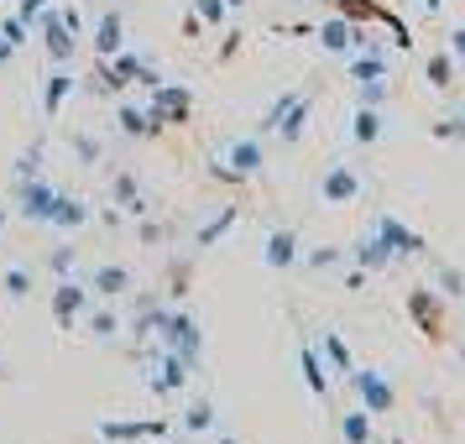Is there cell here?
<instances>
[{
	"instance_id": "1",
	"label": "cell",
	"mask_w": 465,
	"mask_h": 444,
	"mask_svg": "<svg viewBox=\"0 0 465 444\" xmlns=\"http://www.w3.org/2000/svg\"><path fill=\"white\" fill-rule=\"evenodd\" d=\"M262 168H267V147H262V136H235V142L220 147L210 178H220V183H246V178H256Z\"/></svg>"
},
{
	"instance_id": "2",
	"label": "cell",
	"mask_w": 465,
	"mask_h": 444,
	"mask_svg": "<svg viewBox=\"0 0 465 444\" xmlns=\"http://www.w3.org/2000/svg\"><path fill=\"white\" fill-rule=\"evenodd\" d=\"M58 183H53V178H43V173H37V178H16V183H11V204H16V214H22V220H32V225H47V220H53V210H58Z\"/></svg>"
},
{
	"instance_id": "3",
	"label": "cell",
	"mask_w": 465,
	"mask_h": 444,
	"mask_svg": "<svg viewBox=\"0 0 465 444\" xmlns=\"http://www.w3.org/2000/svg\"><path fill=\"white\" fill-rule=\"evenodd\" d=\"M157 340H163V350H178V356H189V360L204 356V330H199V319H193L189 309H178V303H168V314L157 324Z\"/></svg>"
},
{
	"instance_id": "4",
	"label": "cell",
	"mask_w": 465,
	"mask_h": 444,
	"mask_svg": "<svg viewBox=\"0 0 465 444\" xmlns=\"http://www.w3.org/2000/svg\"><path fill=\"white\" fill-rule=\"evenodd\" d=\"M345 387L361 398V408H366V413H392V408H398V387L381 377V366H351Z\"/></svg>"
},
{
	"instance_id": "5",
	"label": "cell",
	"mask_w": 465,
	"mask_h": 444,
	"mask_svg": "<svg viewBox=\"0 0 465 444\" xmlns=\"http://www.w3.org/2000/svg\"><path fill=\"white\" fill-rule=\"evenodd\" d=\"M147 110H152V121H157V126H189L193 94H189L183 84H168V79H157V84H152Z\"/></svg>"
},
{
	"instance_id": "6",
	"label": "cell",
	"mask_w": 465,
	"mask_h": 444,
	"mask_svg": "<svg viewBox=\"0 0 465 444\" xmlns=\"http://www.w3.org/2000/svg\"><path fill=\"white\" fill-rule=\"evenodd\" d=\"M32 26H37V37H43V47H47V64H68V58H74L79 37L64 26V16H58V5H53V0L37 11V22H32Z\"/></svg>"
},
{
	"instance_id": "7",
	"label": "cell",
	"mask_w": 465,
	"mask_h": 444,
	"mask_svg": "<svg viewBox=\"0 0 465 444\" xmlns=\"http://www.w3.org/2000/svg\"><path fill=\"white\" fill-rule=\"evenodd\" d=\"M361 199V173L351 163H330L324 178H319V204H330V210H345V204H356Z\"/></svg>"
},
{
	"instance_id": "8",
	"label": "cell",
	"mask_w": 465,
	"mask_h": 444,
	"mask_svg": "<svg viewBox=\"0 0 465 444\" xmlns=\"http://www.w3.org/2000/svg\"><path fill=\"white\" fill-rule=\"evenodd\" d=\"M89 303H94V293H89L84 277H58V282H53V314H58V324L74 330V324L84 319Z\"/></svg>"
},
{
	"instance_id": "9",
	"label": "cell",
	"mask_w": 465,
	"mask_h": 444,
	"mask_svg": "<svg viewBox=\"0 0 465 444\" xmlns=\"http://www.w3.org/2000/svg\"><path fill=\"white\" fill-rule=\"evenodd\" d=\"M193 366H199V360L178 356V350H163V356H157V371L147 377V387L157 392V398H173V392H183V387H189Z\"/></svg>"
},
{
	"instance_id": "10",
	"label": "cell",
	"mask_w": 465,
	"mask_h": 444,
	"mask_svg": "<svg viewBox=\"0 0 465 444\" xmlns=\"http://www.w3.org/2000/svg\"><path fill=\"white\" fill-rule=\"evenodd\" d=\"M371 235H377L381 246L392 252V261H398V256H423V252H429V241H423V235L413 231V225H402L398 214H381L377 231H371Z\"/></svg>"
},
{
	"instance_id": "11",
	"label": "cell",
	"mask_w": 465,
	"mask_h": 444,
	"mask_svg": "<svg viewBox=\"0 0 465 444\" xmlns=\"http://www.w3.org/2000/svg\"><path fill=\"white\" fill-rule=\"evenodd\" d=\"M298 256H303V241H298V231H288V225H277V231L262 241V261H267L272 272H293Z\"/></svg>"
},
{
	"instance_id": "12",
	"label": "cell",
	"mask_w": 465,
	"mask_h": 444,
	"mask_svg": "<svg viewBox=\"0 0 465 444\" xmlns=\"http://www.w3.org/2000/svg\"><path fill=\"white\" fill-rule=\"evenodd\" d=\"M168 434V423L157 419H105L100 423V439L110 444H142V439H163Z\"/></svg>"
},
{
	"instance_id": "13",
	"label": "cell",
	"mask_w": 465,
	"mask_h": 444,
	"mask_svg": "<svg viewBox=\"0 0 465 444\" xmlns=\"http://www.w3.org/2000/svg\"><path fill=\"white\" fill-rule=\"evenodd\" d=\"M84 282H89V293L94 298H121V293L136 288V282H131V267H121V261H100Z\"/></svg>"
},
{
	"instance_id": "14",
	"label": "cell",
	"mask_w": 465,
	"mask_h": 444,
	"mask_svg": "<svg viewBox=\"0 0 465 444\" xmlns=\"http://www.w3.org/2000/svg\"><path fill=\"white\" fill-rule=\"evenodd\" d=\"M126 47V16L110 5V11H100V22H94V58H115Z\"/></svg>"
},
{
	"instance_id": "15",
	"label": "cell",
	"mask_w": 465,
	"mask_h": 444,
	"mask_svg": "<svg viewBox=\"0 0 465 444\" xmlns=\"http://www.w3.org/2000/svg\"><path fill=\"white\" fill-rule=\"evenodd\" d=\"M110 68H115V79H121V84H142V89H152L157 84V79H163V74H157V68L147 64V58H136V53H131V47H121V53H115V58H105Z\"/></svg>"
},
{
	"instance_id": "16",
	"label": "cell",
	"mask_w": 465,
	"mask_h": 444,
	"mask_svg": "<svg viewBox=\"0 0 465 444\" xmlns=\"http://www.w3.org/2000/svg\"><path fill=\"white\" fill-rule=\"evenodd\" d=\"M74 84H79V79L68 74V64H53V74H47V84H43V115H47V121H58V115H64Z\"/></svg>"
},
{
	"instance_id": "17",
	"label": "cell",
	"mask_w": 465,
	"mask_h": 444,
	"mask_svg": "<svg viewBox=\"0 0 465 444\" xmlns=\"http://www.w3.org/2000/svg\"><path fill=\"white\" fill-rule=\"evenodd\" d=\"M408 314H413V324H419L429 340H440L444 335V319H440V298L429 293V288H413L408 293Z\"/></svg>"
},
{
	"instance_id": "18",
	"label": "cell",
	"mask_w": 465,
	"mask_h": 444,
	"mask_svg": "<svg viewBox=\"0 0 465 444\" xmlns=\"http://www.w3.org/2000/svg\"><path fill=\"white\" fill-rule=\"evenodd\" d=\"M345 261L361 267V272H387V267H392V252L381 246L377 235H361L356 246H345Z\"/></svg>"
},
{
	"instance_id": "19",
	"label": "cell",
	"mask_w": 465,
	"mask_h": 444,
	"mask_svg": "<svg viewBox=\"0 0 465 444\" xmlns=\"http://www.w3.org/2000/svg\"><path fill=\"white\" fill-rule=\"evenodd\" d=\"M89 220H94V210H89L79 193H58V210H53V231H64V235H74V231H84Z\"/></svg>"
},
{
	"instance_id": "20",
	"label": "cell",
	"mask_w": 465,
	"mask_h": 444,
	"mask_svg": "<svg viewBox=\"0 0 465 444\" xmlns=\"http://www.w3.org/2000/svg\"><path fill=\"white\" fill-rule=\"evenodd\" d=\"M356 22H345V16H330V22H319L314 26V37L324 53H356Z\"/></svg>"
},
{
	"instance_id": "21",
	"label": "cell",
	"mask_w": 465,
	"mask_h": 444,
	"mask_svg": "<svg viewBox=\"0 0 465 444\" xmlns=\"http://www.w3.org/2000/svg\"><path fill=\"white\" fill-rule=\"evenodd\" d=\"M381 131H387V110L356 105V115H351V142H356V147H377Z\"/></svg>"
},
{
	"instance_id": "22",
	"label": "cell",
	"mask_w": 465,
	"mask_h": 444,
	"mask_svg": "<svg viewBox=\"0 0 465 444\" xmlns=\"http://www.w3.org/2000/svg\"><path fill=\"white\" fill-rule=\"evenodd\" d=\"M115 131H121V136H157V121H152V110L147 105H136V100H121V105H115Z\"/></svg>"
},
{
	"instance_id": "23",
	"label": "cell",
	"mask_w": 465,
	"mask_h": 444,
	"mask_svg": "<svg viewBox=\"0 0 465 444\" xmlns=\"http://www.w3.org/2000/svg\"><path fill=\"white\" fill-rule=\"evenodd\" d=\"M298 366H303L309 392H314V398H330V371H324V360H319V345H314V340H298Z\"/></svg>"
},
{
	"instance_id": "24",
	"label": "cell",
	"mask_w": 465,
	"mask_h": 444,
	"mask_svg": "<svg viewBox=\"0 0 465 444\" xmlns=\"http://www.w3.org/2000/svg\"><path fill=\"white\" fill-rule=\"evenodd\" d=\"M309 115H314V100H309V94H298L293 105H288V115L277 121L272 136H282L288 147H298V142H303V131H309Z\"/></svg>"
},
{
	"instance_id": "25",
	"label": "cell",
	"mask_w": 465,
	"mask_h": 444,
	"mask_svg": "<svg viewBox=\"0 0 465 444\" xmlns=\"http://www.w3.org/2000/svg\"><path fill=\"white\" fill-rule=\"evenodd\" d=\"M115 210L126 214V220H142L147 214V193H142V183L131 173H115Z\"/></svg>"
},
{
	"instance_id": "26",
	"label": "cell",
	"mask_w": 465,
	"mask_h": 444,
	"mask_svg": "<svg viewBox=\"0 0 465 444\" xmlns=\"http://www.w3.org/2000/svg\"><path fill=\"white\" fill-rule=\"evenodd\" d=\"M345 79L351 84H361V79H392L387 53H356V58H345Z\"/></svg>"
},
{
	"instance_id": "27",
	"label": "cell",
	"mask_w": 465,
	"mask_h": 444,
	"mask_svg": "<svg viewBox=\"0 0 465 444\" xmlns=\"http://www.w3.org/2000/svg\"><path fill=\"white\" fill-rule=\"evenodd\" d=\"M319 360H324V371H335L340 381L351 377V366H356V356H351V345H345L340 335H324V340H319Z\"/></svg>"
},
{
	"instance_id": "28",
	"label": "cell",
	"mask_w": 465,
	"mask_h": 444,
	"mask_svg": "<svg viewBox=\"0 0 465 444\" xmlns=\"http://www.w3.org/2000/svg\"><path fill=\"white\" fill-rule=\"evenodd\" d=\"M235 220H241V204H225V210L214 214L210 225H199V235H193V246H199V252H210L214 241H225V235L235 231Z\"/></svg>"
},
{
	"instance_id": "29",
	"label": "cell",
	"mask_w": 465,
	"mask_h": 444,
	"mask_svg": "<svg viewBox=\"0 0 465 444\" xmlns=\"http://www.w3.org/2000/svg\"><path fill=\"white\" fill-rule=\"evenodd\" d=\"M423 79L434 89H450L455 79H460V68H455V58L450 53H429V64H423Z\"/></svg>"
},
{
	"instance_id": "30",
	"label": "cell",
	"mask_w": 465,
	"mask_h": 444,
	"mask_svg": "<svg viewBox=\"0 0 465 444\" xmlns=\"http://www.w3.org/2000/svg\"><path fill=\"white\" fill-rule=\"evenodd\" d=\"M340 439L345 444H371V413H366V408L345 413V419H340Z\"/></svg>"
},
{
	"instance_id": "31",
	"label": "cell",
	"mask_w": 465,
	"mask_h": 444,
	"mask_svg": "<svg viewBox=\"0 0 465 444\" xmlns=\"http://www.w3.org/2000/svg\"><path fill=\"white\" fill-rule=\"evenodd\" d=\"M84 330L94 340H115V335H121V319L110 314V309H94V303H89V309H84Z\"/></svg>"
},
{
	"instance_id": "32",
	"label": "cell",
	"mask_w": 465,
	"mask_h": 444,
	"mask_svg": "<svg viewBox=\"0 0 465 444\" xmlns=\"http://www.w3.org/2000/svg\"><path fill=\"white\" fill-rule=\"evenodd\" d=\"M214 429V402H189V408H183V434H210Z\"/></svg>"
},
{
	"instance_id": "33",
	"label": "cell",
	"mask_w": 465,
	"mask_h": 444,
	"mask_svg": "<svg viewBox=\"0 0 465 444\" xmlns=\"http://www.w3.org/2000/svg\"><path fill=\"white\" fill-rule=\"evenodd\" d=\"M293 100H298V89H282V94H277L272 105L262 110V121H256V131H262V136H272V131H277V121L288 115V105H293Z\"/></svg>"
},
{
	"instance_id": "34",
	"label": "cell",
	"mask_w": 465,
	"mask_h": 444,
	"mask_svg": "<svg viewBox=\"0 0 465 444\" xmlns=\"http://www.w3.org/2000/svg\"><path fill=\"white\" fill-rule=\"evenodd\" d=\"M298 261H303L309 272H330V267H340V261H345V246H314V252H303Z\"/></svg>"
},
{
	"instance_id": "35",
	"label": "cell",
	"mask_w": 465,
	"mask_h": 444,
	"mask_svg": "<svg viewBox=\"0 0 465 444\" xmlns=\"http://www.w3.org/2000/svg\"><path fill=\"white\" fill-rule=\"evenodd\" d=\"M163 314H168V303H147L142 314L131 319V335H136V340H152V335H157V324H163Z\"/></svg>"
},
{
	"instance_id": "36",
	"label": "cell",
	"mask_w": 465,
	"mask_h": 444,
	"mask_svg": "<svg viewBox=\"0 0 465 444\" xmlns=\"http://www.w3.org/2000/svg\"><path fill=\"white\" fill-rule=\"evenodd\" d=\"M193 16H199V26H225L231 22V5L225 0H189Z\"/></svg>"
},
{
	"instance_id": "37",
	"label": "cell",
	"mask_w": 465,
	"mask_h": 444,
	"mask_svg": "<svg viewBox=\"0 0 465 444\" xmlns=\"http://www.w3.org/2000/svg\"><path fill=\"white\" fill-rule=\"evenodd\" d=\"M387 94H392V79H361L356 84V105H387Z\"/></svg>"
},
{
	"instance_id": "38",
	"label": "cell",
	"mask_w": 465,
	"mask_h": 444,
	"mask_svg": "<svg viewBox=\"0 0 465 444\" xmlns=\"http://www.w3.org/2000/svg\"><path fill=\"white\" fill-rule=\"evenodd\" d=\"M377 22L387 26V32H392V47H398V53H408V47H413V32H408V22H402L398 11H387V5H381Z\"/></svg>"
},
{
	"instance_id": "39",
	"label": "cell",
	"mask_w": 465,
	"mask_h": 444,
	"mask_svg": "<svg viewBox=\"0 0 465 444\" xmlns=\"http://www.w3.org/2000/svg\"><path fill=\"white\" fill-rule=\"evenodd\" d=\"M0 293H5V298H32V272L5 267V272H0Z\"/></svg>"
},
{
	"instance_id": "40",
	"label": "cell",
	"mask_w": 465,
	"mask_h": 444,
	"mask_svg": "<svg viewBox=\"0 0 465 444\" xmlns=\"http://www.w3.org/2000/svg\"><path fill=\"white\" fill-rule=\"evenodd\" d=\"M377 11H381V5H377V0H340V16H345V22H377Z\"/></svg>"
},
{
	"instance_id": "41",
	"label": "cell",
	"mask_w": 465,
	"mask_h": 444,
	"mask_svg": "<svg viewBox=\"0 0 465 444\" xmlns=\"http://www.w3.org/2000/svg\"><path fill=\"white\" fill-rule=\"evenodd\" d=\"M89 89H94V94H126V84L115 79V68L110 64H100L94 74H89Z\"/></svg>"
},
{
	"instance_id": "42",
	"label": "cell",
	"mask_w": 465,
	"mask_h": 444,
	"mask_svg": "<svg viewBox=\"0 0 465 444\" xmlns=\"http://www.w3.org/2000/svg\"><path fill=\"white\" fill-rule=\"evenodd\" d=\"M47 267H53V277H74V267H79V252H74V246H58V252L47 256Z\"/></svg>"
},
{
	"instance_id": "43",
	"label": "cell",
	"mask_w": 465,
	"mask_h": 444,
	"mask_svg": "<svg viewBox=\"0 0 465 444\" xmlns=\"http://www.w3.org/2000/svg\"><path fill=\"white\" fill-rule=\"evenodd\" d=\"M429 136H434V142H465V115H455V121H434Z\"/></svg>"
},
{
	"instance_id": "44",
	"label": "cell",
	"mask_w": 465,
	"mask_h": 444,
	"mask_svg": "<svg viewBox=\"0 0 465 444\" xmlns=\"http://www.w3.org/2000/svg\"><path fill=\"white\" fill-rule=\"evenodd\" d=\"M0 37H11V47H22L26 37H32V26H26L22 16H5V22H0Z\"/></svg>"
},
{
	"instance_id": "45",
	"label": "cell",
	"mask_w": 465,
	"mask_h": 444,
	"mask_svg": "<svg viewBox=\"0 0 465 444\" xmlns=\"http://www.w3.org/2000/svg\"><path fill=\"white\" fill-rule=\"evenodd\" d=\"M37 173H43V147H26L16 163V178H37Z\"/></svg>"
},
{
	"instance_id": "46",
	"label": "cell",
	"mask_w": 465,
	"mask_h": 444,
	"mask_svg": "<svg viewBox=\"0 0 465 444\" xmlns=\"http://www.w3.org/2000/svg\"><path fill=\"white\" fill-rule=\"evenodd\" d=\"M74 152H79V163H100V142H89V136H74Z\"/></svg>"
},
{
	"instance_id": "47",
	"label": "cell",
	"mask_w": 465,
	"mask_h": 444,
	"mask_svg": "<svg viewBox=\"0 0 465 444\" xmlns=\"http://www.w3.org/2000/svg\"><path fill=\"white\" fill-rule=\"evenodd\" d=\"M58 16H64V26L74 32V37H84V16H79L74 5H58Z\"/></svg>"
},
{
	"instance_id": "48",
	"label": "cell",
	"mask_w": 465,
	"mask_h": 444,
	"mask_svg": "<svg viewBox=\"0 0 465 444\" xmlns=\"http://www.w3.org/2000/svg\"><path fill=\"white\" fill-rule=\"evenodd\" d=\"M440 293H465V288H460V272H455V267H444V272H440Z\"/></svg>"
},
{
	"instance_id": "49",
	"label": "cell",
	"mask_w": 465,
	"mask_h": 444,
	"mask_svg": "<svg viewBox=\"0 0 465 444\" xmlns=\"http://www.w3.org/2000/svg\"><path fill=\"white\" fill-rule=\"evenodd\" d=\"M444 53H450L455 64H460V58H465V26H455V32H450V47H444Z\"/></svg>"
},
{
	"instance_id": "50",
	"label": "cell",
	"mask_w": 465,
	"mask_h": 444,
	"mask_svg": "<svg viewBox=\"0 0 465 444\" xmlns=\"http://www.w3.org/2000/svg\"><path fill=\"white\" fill-rule=\"evenodd\" d=\"M43 5H47V0H22V5H16V16H22L26 26H32V22H37V11H43Z\"/></svg>"
},
{
	"instance_id": "51",
	"label": "cell",
	"mask_w": 465,
	"mask_h": 444,
	"mask_svg": "<svg viewBox=\"0 0 465 444\" xmlns=\"http://www.w3.org/2000/svg\"><path fill=\"white\" fill-rule=\"evenodd\" d=\"M366 277H371V272H361V267H351V272H345V288H351V293H361V288H366Z\"/></svg>"
},
{
	"instance_id": "52",
	"label": "cell",
	"mask_w": 465,
	"mask_h": 444,
	"mask_svg": "<svg viewBox=\"0 0 465 444\" xmlns=\"http://www.w3.org/2000/svg\"><path fill=\"white\" fill-rule=\"evenodd\" d=\"M11 53H16V47H11V37H0V64H11Z\"/></svg>"
},
{
	"instance_id": "53",
	"label": "cell",
	"mask_w": 465,
	"mask_h": 444,
	"mask_svg": "<svg viewBox=\"0 0 465 444\" xmlns=\"http://www.w3.org/2000/svg\"><path fill=\"white\" fill-rule=\"evenodd\" d=\"M419 5L429 11V16H440V5H444V0H419Z\"/></svg>"
},
{
	"instance_id": "54",
	"label": "cell",
	"mask_w": 465,
	"mask_h": 444,
	"mask_svg": "<svg viewBox=\"0 0 465 444\" xmlns=\"http://www.w3.org/2000/svg\"><path fill=\"white\" fill-rule=\"evenodd\" d=\"M173 444H199V439H193V434H183V439H173Z\"/></svg>"
},
{
	"instance_id": "55",
	"label": "cell",
	"mask_w": 465,
	"mask_h": 444,
	"mask_svg": "<svg viewBox=\"0 0 465 444\" xmlns=\"http://www.w3.org/2000/svg\"><path fill=\"white\" fill-rule=\"evenodd\" d=\"M5 214H11V210H5V204H0V231H5Z\"/></svg>"
},
{
	"instance_id": "56",
	"label": "cell",
	"mask_w": 465,
	"mask_h": 444,
	"mask_svg": "<svg viewBox=\"0 0 465 444\" xmlns=\"http://www.w3.org/2000/svg\"><path fill=\"white\" fill-rule=\"evenodd\" d=\"M225 5H231V11H241V5H246V0H225Z\"/></svg>"
},
{
	"instance_id": "57",
	"label": "cell",
	"mask_w": 465,
	"mask_h": 444,
	"mask_svg": "<svg viewBox=\"0 0 465 444\" xmlns=\"http://www.w3.org/2000/svg\"><path fill=\"white\" fill-rule=\"evenodd\" d=\"M214 444H241V439H231V434H225V439H214Z\"/></svg>"
},
{
	"instance_id": "58",
	"label": "cell",
	"mask_w": 465,
	"mask_h": 444,
	"mask_svg": "<svg viewBox=\"0 0 465 444\" xmlns=\"http://www.w3.org/2000/svg\"><path fill=\"white\" fill-rule=\"evenodd\" d=\"M455 68H460V79H465V58H460V64H455Z\"/></svg>"
},
{
	"instance_id": "59",
	"label": "cell",
	"mask_w": 465,
	"mask_h": 444,
	"mask_svg": "<svg viewBox=\"0 0 465 444\" xmlns=\"http://www.w3.org/2000/svg\"><path fill=\"white\" fill-rule=\"evenodd\" d=\"M142 444H152V439H142Z\"/></svg>"
},
{
	"instance_id": "60",
	"label": "cell",
	"mask_w": 465,
	"mask_h": 444,
	"mask_svg": "<svg viewBox=\"0 0 465 444\" xmlns=\"http://www.w3.org/2000/svg\"><path fill=\"white\" fill-rule=\"evenodd\" d=\"M100 444H110V439H100Z\"/></svg>"
}]
</instances>
